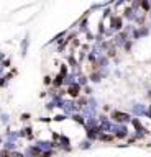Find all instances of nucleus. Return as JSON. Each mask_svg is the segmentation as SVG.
Instances as JSON below:
<instances>
[{
	"instance_id": "1",
	"label": "nucleus",
	"mask_w": 151,
	"mask_h": 157,
	"mask_svg": "<svg viewBox=\"0 0 151 157\" xmlns=\"http://www.w3.org/2000/svg\"><path fill=\"white\" fill-rule=\"evenodd\" d=\"M112 118H113L117 123H126V121H130V116L126 115V113H120V111H113V113H112Z\"/></svg>"
},
{
	"instance_id": "2",
	"label": "nucleus",
	"mask_w": 151,
	"mask_h": 157,
	"mask_svg": "<svg viewBox=\"0 0 151 157\" xmlns=\"http://www.w3.org/2000/svg\"><path fill=\"white\" fill-rule=\"evenodd\" d=\"M81 92V85L79 83H72V85H69V88H67V93H69L71 97H77Z\"/></svg>"
},
{
	"instance_id": "3",
	"label": "nucleus",
	"mask_w": 151,
	"mask_h": 157,
	"mask_svg": "<svg viewBox=\"0 0 151 157\" xmlns=\"http://www.w3.org/2000/svg\"><path fill=\"white\" fill-rule=\"evenodd\" d=\"M81 149H87V147H90V141H82L81 144H79Z\"/></svg>"
},
{
	"instance_id": "4",
	"label": "nucleus",
	"mask_w": 151,
	"mask_h": 157,
	"mask_svg": "<svg viewBox=\"0 0 151 157\" xmlns=\"http://www.w3.org/2000/svg\"><path fill=\"white\" fill-rule=\"evenodd\" d=\"M0 142H2V137H0Z\"/></svg>"
}]
</instances>
